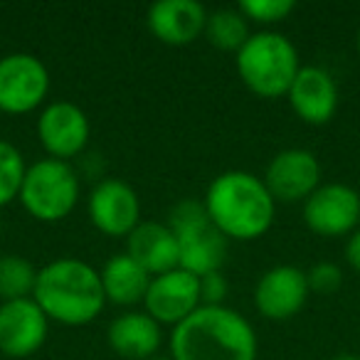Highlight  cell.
I'll list each match as a JSON object with an SVG mask.
<instances>
[{
  "label": "cell",
  "mask_w": 360,
  "mask_h": 360,
  "mask_svg": "<svg viewBox=\"0 0 360 360\" xmlns=\"http://www.w3.org/2000/svg\"><path fill=\"white\" fill-rule=\"evenodd\" d=\"M252 323L230 306H200L170 333L173 360H257Z\"/></svg>",
  "instance_id": "obj_1"
},
{
  "label": "cell",
  "mask_w": 360,
  "mask_h": 360,
  "mask_svg": "<svg viewBox=\"0 0 360 360\" xmlns=\"http://www.w3.org/2000/svg\"><path fill=\"white\" fill-rule=\"evenodd\" d=\"M202 205L225 240H259L274 225L276 202L250 170H225L207 186Z\"/></svg>",
  "instance_id": "obj_2"
},
{
  "label": "cell",
  "mask_w": 360,
  "mask_h": 360,
  "mask_svg": "<svg viewBox=\"0 0 360 360\" xmlns=\"http://www.w3.org/2000/svg\"><path fill=\"white\" fill-rule=\"evenodd\" d=\"M32 299L47 321L72 328L96 321L106 306L99 271L75 257H60L37 269Z\"/></svg>",
  "instance_id": "obj_3"
},
{
  "label": "cell",
  "mask_w": 360,
  "mask_h": 360,
  "mask_svg": "<svg viewBox=\"0 0 360 360\" xmlns=\"http://www.w3.org/2000/svg\"><path fill=\"white\" fill-rule=\"evenodd\" d=\"M235 65L247 89L262 99L284 96L301 70L294 42L274 30L250 35L237 52Z\"/></svg>",
  "instance_id": "obj_4"
},
{
  "label": "cell",
  "mask_w": 360,
  "mask_h": 360,
  "mask_svg": "<svg viewBox=\"0 0 360 360\" xmlns=\"http://www.w3.org/2000/svg\"><path fill=\"white\" fill-rule=\"evenodd\" d=\"M168 227L178 240V266L195 276L220 271L227 255V240L207 217L200 200H180L170 210Z\"/></svg>",
  "instance_id": "obj_5"
},
{
  "label": "cell",
  "mask_w": 360,
  "mask_h": 360,
  "mask_svg": "<svg viewBox=\"0 0 360 360\" xmlns=\"http://www.w3.org/2000/svg\"><path fill=\"white\" fill-rule=\"evenodd\" d=\"M18 200L35 220L60 222L79 202V175L67 160L42 158L27 165Z\"/></svg>",
  "instance_id": "obj_6"
},
{
  "label": "cell",
  "mask_w": 360,
  "mask_h": 360,
  "mask_svg": "<svg viewBox=\"0 0 360 360\" xmlns=\"http://www.w3.org/2000/svg\"><path fill=\"white\" fill-rule=\"evenodd\" d=\"M50 91V72L40 57L30 52H13L0 57V111L30 114L40 109Z\"/></svg>",
  "instance_id": "obj_7"
},
{
  "label": "cell",
  "mask_w": 360,
  "mask_h": 360,
  "mask_svg": "<svg viewBox=\"0 0 360 360\" xmlns=\"http://www.w3.org/2000/svg\"><path fill=\"white\" fill-rule=\"evenodd\" d=\"M304 222L319 237H350L360 222V193L343 183H321L304 200Z\"/></svg>",
  "instance_id": "obj_8"
},
{
  "label": "cell",
  "mask_w": 360,
  "mask_h": 360,
  "mask_svg": "<svg viewBox=\"0 0 360 360\" xmlns=\"http://www.w3.org/2000/svg\"><path fill=\"white\" fill-rule=\"evenodd\" d=\"M202 306L200 276L186 269H170L165 274L150 276L148 291L143 299V311L160 326H178L193 311Z\"/></svg>",
  "instance_id": "obj_9"
},
{
  "label": "cell",
  "mask_w": 360,
  "mask_h": 360,
  "mask_svg": "<svg viewBox=\"0 0 360 360\" xmlns=\"http://www.w3.org/2000/svg\"><path fill=\"white\" fill-rule=\"evenodd\" d=\"M89 136V119L75 101H52L37 116V141L50 158L70 163V158L86 148Z\"/></svg>",
  "instance_id": "obj_10"
},
{
  "label": "cell",
  "mask_w": 360,
  "mask_h": 360,
  "mask_svg": "<svg viewBox=\"0 0 360 360\" xmlns=\"http://www.w3.org/2000/svg\"><path fill=\"white\" fill-rule=\"evenodd\" d=\"M89 220L106 237H129L141 225L139 193L119 178L96 183L86 200Z\"/></svg>",
  "instance_id": "obj_11"
},
{
  "label": "cell",
  "mask_w": 360,
  "mask_h": 360,
  "mask_svg": "<svg viewBox=\"0 0 360 360\" xmlns=\"http://www.w3.org/2000/svg\"><path fill=\"white\" fill-rule=\"evenodd\" d=\"M262 180L274 202H304L321 186V163L306 148H284L269 160Z\"/></svg>",
  "instance_id": "obj_12"
},
{
  "label": "cell",
  "mask_w": 360,
  "mask_h": 360,
  "mask_svg": "<svg viewBox=\"0 0 360 360\" xmlns=\"http://www.w3.org/2000/svg\"><path fill=\"white\" fill-rule=\"evenodd\" d=\"M306 271L294 264H276L259 276L255 286V306L269 321H289L309 301Z\"/></svg>",
  "instance_id": "obj_13"
},
{
  "label": "cell",
  "mask_w": 360,
  "mask_h": 360,
  "mask_svg": "<svg viewBox=\"0 0 360 360\" xmlns=\"http://www.w3.org/2000/svg\"><path fill=\"white\" fill-rule=\"evenodd\" d=\"M50 321L35 299L0 304V353L8 358H30L45 345Z\"/></svg>",
  "instance_id": "obj_14"
},
{
  "label": "cell",
  "mask_w": 360,
  "mask_h": 360,
  "mask_svg": "<svg viewBox=\"0 0 360 360\" xmlns=\"http://www.w3.org/2000/svg\"><path fill=\"white\" fill-rule=\"evenodd\" d=\"M146 25L163 45L186 47L205 35L207 11L198 0H158L148 8Z\"/></svg>",
  "instance_id": "obj_15"
},
{
  "label": "cell",
  "mask_w": 360,
  "mask_h": 360,
  "mask_svg": "<svg viewBox=\"0 0 360 360\" xmlns=\"http://www.w3.org/2000/svg\"><path fill=\"white\" fill-rule=\"evenodd\" d=\"M286 96L291 111L311 126L328 124L338 111V86L323 67H301Z\"/></svg>",
  "instance_id": "obj_16"
},
{
  "label": "cell",
  "mask_w": 360,
  "mask_h": 360,
  "mask_svg": "<svg viewBox=\"0 0 360 360\" xmlns=\"http://www.w3.org/2000/svg\"><path fill=\"white\" fill-rule=\"evenodd\" d=\"M111 350L126 360H150L155 358L163 333L160 323H155L146 311H129L116 316L106 330Z\"/></svg>",
  "instance_id": "obj_17"
},
{
  "label": "cell",
  "mask_w": 360,
  "mask_h": 360,
  "mask_svg": "<svg viewBox=\"0 0 360 360\" xmlns=\"http://www.w3.org/2000/svg\"><path fill=\"white\" fill-rule=\"evenodd\" d=\"M126 255L141 264L150 276L178 269V240L173 230L160 222H143L126 237Z\"/></svg>",
  "instance_id": "obj_18"
},
{
  "label": "cell",
  "mask_w": 360,
  "mask_h": 360,
  "mask_svg": "<svg viewBox=\"0 0 360 360\" xmlns=\"http://www.w3.org/2000/svg\"><path fill=\"white\" fill-rule=\"evenodd\" d=\"M106 301L116 306L143 304L146 291L150 284V274L141 264H136L129 255H114L106 259L104 269L99 271Z\"/></svg>",
  "instance_id": "obj_19"
},
{
  "label": "cell",
  "mask_w": 360,
  "mask_h": 360,
  "mask_svg": "<svg viewBox=\"0 0 360 360\" xmlns=\"http://www.w3.org/2000/svg\"><path fill=\"white\" fill-rule=\"evenodd\" d=\"M205 37L212 47L222 52H240V47L250 40V30H247V18L240 11L232 8H222V11L207 13V25Z\"/></svg>",
  "instance_id": "obj_20"
},
{
  "label": "cell",
  "mask_w": 360,
  "mask_h": 360,
  "mask_svg": "<svg viewBox=\"0 0 360 360\" xmlns=\"http://www.w3.org/2000/svg\"><path fill=\"white\" fill-rule=\"evenodd\" d=\"M37 269L20 255L0 257V304L32 299Z\"/></svg>",
  "instance_id": "obj_21"
},
{
  "label": "cell",
  "mask_w": 360,
  "mask_h": 360,
  "mask_svg": "<svg viewBox=\"0 0 360 360\" xmlns=\"http://www.w3.org/2000/svg\"><path fill=\"white\" fill-rule=\"evenodd\" d=\"M27 165L22 153L8 141H0V207L11 205L20 198Z\"/></svg>",
  "instance_id": "obj_22"
},
{
  "label": "cell",
  "mask_w": 360,
  "mask_h": 360,
  "mask_svg": "<svg viewBox=\"0 0 360 360\" xmlns=\"http://www.w3.org/2000/svg\"><path fill=\"white\" fill-rule=\"evenodd\" d=\"M237 11L259 25H276L296 11L294 0H242Z\"/></svg>",
  "instance_id": "obj_23"
},
{
  "label": "cell",
  "mask_w": 360,
  "mask_h": 360,
  "mask_svg": "<svg viewBox=\"0 0 360 360\" xmlns=\"http://www.w3.org/2000/svg\"><path fill=\"white\" fill-rule=\"evenodd\" d=\"M306 279H309V289L314 291V294L326 296L340 289V284H343V271H340V266L333 264V262H319V264H314L306 271Z\"/></svg>",
  "instance_id": "obj_24"
},
{
  "label": "cell",
  "mask_w": 360,
  "mask_h": 360,
  "mask_svg": "<svg viewBox=\"0 0 360 360\" xmlns=\"http://www.w3.org/2000/svg\"><path fill=\"white\" fill-rule=\"evenodd\" d=\"M230 291V284L222 276V271L200 276V301L202 306H225V296Z\"/></svg>",
  "instance_id": "obj_25"
},
{
  "label": "cell",
  "mask_w": 360,
  "mask_h": 360,
  "mask_svg": "<svg viewBox=\"0 0 360 360\" xmlns=\"http://www.w3.org/2000/svg\"><path fill=\"white\" fill-rule=\"evenodd\" d=\"M345 262L350 264V269L360 274V227L345 242Z\"/></svg>",
  "instance_id": "obj_26"
},
{
  "label": "cell",
  "mask_w": 360,
  "mask_h": 360,
  "mask_svg": "<svg viewBox=\"0 0 360 360\" xmlns=\"http://www.w3.org/2000/svg\"><path fill=\"white\" fill-rule=\"evenodd\" d=\"M330 360H360V355H355V353H338V355H333Z\"/></svg>",
  "instance_id": "obj_27"
},
{
  "label": "cell",
  "mask_w": 360,
  "mask_h": 360,
  "mask_svg": "<svg viewBox=\"0 0 360 360\" xmlns=\"http://www.w3.org/2000/svg\"><path fill=\"white\" fill-rule=\"evenodd\" d=\"M355 47H358V55H360V27H358V37H355Z\"/></svg>",
  "instance_id": "obj_28"
},
{
  "label": "cell",
  "mask_w": 360,
  "mask_h": 360,
  "mask_svg": "<svg viewBox=\"0 0 360 360\" xmlns=\"http://www.w3.org/2000/svg\"><path fill=\"white\" fill-rule=\"evenodd\" d=\"M150 360H173V358H170V355H168V358H160V355H155V358H150Z\"/></svg>",
  "instance_id": "obj_29"
},
{
  "label": "cell",
  "mask_w": 360,
  "mask_h": 360,
  "mask_svg": "<svg viewBox=\"0 0 360 360\" xmlns=\"http://www.w3.org/2000/svg\"><path fill=\"white\" fill-rule=\"evenodd\" d=\"M0 230H3V222H0Z\"/></svg>",
  "instance_id": "obj_30"
}]
</instances>
